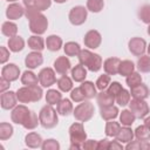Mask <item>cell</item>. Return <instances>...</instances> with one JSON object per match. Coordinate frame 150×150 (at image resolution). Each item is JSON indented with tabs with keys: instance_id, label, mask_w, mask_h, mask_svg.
<instances>
[{
	"instance_id": "cell-57",
	"label": "cell",
	"mask_w": 150,
	"mask_h": 150,
	"mask_svg": "<svg viewBox=\"0 0 150 150\" xmlns=\"http://www.w3.org/2000/svg\"><path fill=\"white\" fill-rule=\"evenodd\" d=\"M109 143H110V141H108L105 138L97 141V150H109Z\"/></svg>"
},
{
	"instance_id": "cell-17",
	"label": "cell",
	"mask_w": 150,
	"mask_h": 150,
	"mask_svg": "<svg viewBox=\"0 0 150 150\" xmlns=\"http://www.w3.org/2000/svg\"><path fill=\"white\" fill-rule=\"evenodd\" d=\"M120 63L121 60L118 57L111 56L104 60L103 62V70L105 74L108 75H117L118 74V69H120Z\"/></svg>"
},
{
	"instance_id": "cell-38",
	"label": "cell",
	"mask_w": 150,
	"mask_h": 150,
	"mask_svg": "<svg viewBox=\"0 0 150 150\" xmlns=\"http://www.w3.org/2000/svg\"><path fill=\"white\" fill-rule=\"evenodd\" d=\"M14 129L11 123L2 122L0 123V141H7L13 136Z\"/></svg>"
},
{
	"instance_id": "cell-47",
	"label": "cell",
	"mask_w": 150,
	"mask_h": 150,
	"mask_svg": "<svg viewBox=\"0 0 150 150\" xmlns=\"http://www.w3.org/2000/svg\"><path fill=\"white\" fill-rule=\"evenodd\" d=\"M60 148H61L60 143L56 139H54V138L45 139L42 145H41L42 150H60Z\"/></svg>"
},
{
	"instance_id": "cell-12",
	"label": "cell",
	"mask_w": 150,
	"mask_h": 150,
	"mask_svg": "<svg viewBox=\"0 0 150 150\" xmlns=\"http://www.w3.org/2000/svg\"><path fill=\"white\" fill-rule=\"evenodd\" d=\"M16 103H18L16 93H14L12 90H6V91L1 93V95H0V104H1L2 109H5V110L13 109L14 107L18 105Z\"/></svg>"
},
{
	"instance_id": "cell-7",
	"label": "cell",
	"mask_w": 150,
	"mask_h": 150,
	"mask_svg": "<svg viewBox=\"0 0 150 150\" xmlns=\"http://www.w3.org/2000/svg\"><path fill=\"white\" fill-rule=\"evenodd\" d=\"M129 109L134 112L136 118H144L149 115L150 108L149 104L145 102V100H138V98H132L129 102Z\"/></svg>"
},
{
	"instance_id": "cell-63",
	"label": "cell",
	"mask_w": 150,
	"mask_h": 150,
	"mask_svg": "<svg viewBox=\"0 0 150 150\" xmlns=\"http://www.w3.org/2000/svg\"><path fill=\"white\" fill-rule=\"evenodd\" d=\"M146 33H148V34L150 35V23L148 25V29H146Z\"/></svg>"
},
{
	"instance_id": "cell-49",
	"label": "cell",
	"mask_w": 150,
	"mask_h": 150,
	"mask_svg": "<svg viewBox=\"0 0 150 150\" xmlns=\"http://www.w3.org/2000/svg\"><path fill=\"white\" fill-rule=\"evenodd\" d=\"M122 89H123V87H122V84L120 83V82H117V81H114V82H110V84H109V87L107 88V90L112 95V96H117L121 91H122Z\"/></svg>"
},
{
	"instance_id": "cell-45",
	"label": "cell",
	"mask_w": 150,
	"mask_h": 150,
	"mask_svg": "<svg viewBox=\"0 0 150 150\" xmlns=\"http://www.w3.org/2000/svg\"><path fill=\"white\" fill-rule=\"evenodd\" d=\"M138 18L142 22L149 25L150 23V5H143L138 11Z\"/></svg>"
},
{
	"instance_id": "cell-43",
	"label": "cell",
	"mask_w": 150,
	"mask_h": 150,
	"mask_svg": "<svg viewBox=\"0 0 150 150\" xmlns=\"http://www.w3.org/2000/svg\"><path fill=\"white\" fill-rule=\"evenodd\" d=\"M125 83L129 88H132L139 83H142V76L138 71H132L130 75H128L125 77Z\"/></svg>"
},
{
	"instance_id": "cell-60",
	"label": "cell",
	"mask_w": 150,
	"mask_h": 150,
	"mask_svg": "<svg viewBox=\"0 0 150 150\" xmlns=\"http://www.w3.org/2000/svg\"><path fill=\"white\" fill-rule=\"evenodd\" d=\"M144 124L148 127V129L150 130V115H148L146 117H144Z\"/></svg>"
},
{
	"instance_id": "cell-32",
	"label": "cell",
	"mask_w": 150,
	"mask_h": 150,
	"mask_svg": "<svg viewBox=\"0 0 150 150\" xmlns=\"http://www.w3.org/2000/svg\"><path fill=\"white\" fill-rule=\"evenodd\" d=\"M1 33L7 36V38H13L18 34V26L15 22L8 20V21H5L1 26Z\"/></svg>"
},
{
	"instance_id": "cell-26",
	"label": "cell",
	"mask_w": 150,
	"mask_h": 150,
	"mask_svg": "<svg viewBox=\"0 0 150 150\" xmlns=\"http://www.w3.org/2000/svg\"><path fill=\"white\" fill-rule=\"evenodd\" d=\"M63 46V41L59 35L52 34L49 36H47L46 39V47L48 50L50 52H57L61 49V47Z\"/></svg>"
},
{
	"instance_id": "cell-55",
	"label": "cell",
	"mask_w": 150,
	"mask_h": 150,
	"mask_svg": "<svg viewBox=\"0 0 150 150\" xmlns=\"http://www.w3.org/2000/svg\"><path fill=\"white\" fill-rule=\"evenodd\" d=\"M123 149H124L123 144L121 142H118L117 139L110 141V143H109V150H123Z\"/></svg>"
},
{
	"instance_id": "cell-29",
	"label": "cell",
	"mask_w": 150,
	"mask_h": 150,
	"mask_svg": "<svg viewBox=\"0 0 150 150\" xmlns=\"http://www.w3.org/2000/svg\"><path fill=\"white\" fill-rule=\"evenodd\" d=\"M20 80H21V83H22L23 86H27V87L38 84V82H39V77H38V75L34 74V73L32 71V69H27V70H25V71L22 73V75H21Z\"/></svg>"
},
{
	"instance_id": "cell-62",
	"label": "cell",
	"mask_w": 150,
	"mask_h": 150,
	"mask_svg": "<svg viewBox=\"0 0 150 150\" xmlns=\"http://www.w3.org/2000/svg\"><path fill=\"white\" fill-rule=\"evenodd\" d=\"M146 52H148V55H150V43H149L148 47H146Z\"/></svg>"
},
{
	"instance_id": "cell-42",
	"label": "cell",
	"mask_w": 150,
	"mask_h": 150,
	"mask_svg": "<svg viewBox=\"0 0 150 150\" xmlns=\"http://www.w3.org/2000/svg\"><path fill=\"white\" fill-rule=\"evenodd\" d=\"M130 98H131V94H130V91L123 88L122 91L115 97V101H116V103H117L118 105H121V107H125L127 104H129Z\"/></svg>"
},
{
	"instance_id": "cell-52",
	"label": "cell",
	"mask_w": 150,
	"mask_h": 150,
	"mask_svg": "<svg viewBox=\"0 0 150 150\" xmlns=\"http://www.w3.org/2000/svg\"><path fill=\"white\" fill-rule=\"evenodd\" d=\"M82 149H84V150H97V141L86 139L82 144Z\"/></svg>"
},
{
	"instance_id": "cell-56",
	"label": "cell",
	"mask_w": 150,
	"mask_h": 150,
	"mask_svg": "<svg viewBox=\"0 0 150 150\" xmlns=\"http://www.w3.org/2000/svg\"><path fill=\"white\" fill-rule=\"evenodd\" d=\"M9 86H11V81H8L7 79L1 76V79H0V93L6 91L9 88Z\"/></svg>"
},
{
	"instance_id": "cell-50",
	"label": "cell",
	"mask_w": 150,
	"mask_h": 150,
	"mask_svg": "<svg viewBox=\"0 0 150 150\" xmlns=\"http://www.w3.org/2000/svg\"><path fill=\"white\" fill-rule=\"evenodd\" d=\"M30 91H32V96H33V102H38L42 98V87L38 86V84H34V86H30Z\"/></svg>"
},
{
	"instance_id": "cell-64",
	"label": "cell",
	"mask_w": 150,
	"mask_h": 150,
	"mask_svg": "<svg viewBox=\"0 0 150 150\" xmlns=\"http://www.w3.org/2000/svg\"><path fill=\"white\" fill-rule=\"evenodd\" d=\"M6 1H8V2H16L18 0H6Z\"/></svg>"
},
{
	"instance_id": "cell-27",
	"label": "cell",
	"mask_w": 150,
	"mask_h": 150,
	"mask_svg": "<svg viewBox=\"0 0 150 150\" xmlns=\"http://www.w3.org/2000/svg\"><path fill=\"white\" fill-rule=\"evenodd\" d=\"M80 88H81V90H82V93H83V95L86 96L87 100L94 98L97 95L96 84H94L91 81H83V82H81Z\"/></svg>"
},
{
	"instance_id": "cell-53",
	"label": "cell",
	"mask_w": 150,
	"mask_h": 150,
	"mask_svg": "<svg viewBox=\"0 0 150 150\" xmlns=\"http://www.w3.org/2000/svg\"><path fill=\"white\" fill-rule=\"evenodd\" d=\"M8 59H9V49L1 46L0 47V63L5 64L8 61Z\"/></svg>"
},
{
	"instance_id": "cell-44",
	"label": "cell",
	"mask_w": 150,
	"mask_h": 150,
	"mask_svg": "<svg viewBox=\"0 0 150 150\" xmlns=\"http://www.w3.org/2000/svg\"><path fill=\"white\" fill-rule=\"evenodd\" d=\"M104 7L103 0H87V9L93 13H100Z\"/></svg>"
},
{
	"instance_id": "cell-15",
	"label": "cell",
	"mask_w": 150,
	"mask_h": 150,
	"mask_svg": "<svg viewBox=\"0 0 150 150\" xmlns=\"http://www.w3.org/2000/svg\"><path fill=\"white\" fill-rule=\"evenodd\" d=\"M23 15H25V8L18 2H11L6 8V16L11 21L18 20Z\"/></svg>"
},
{
	"instance_id": "cell-6",
	"label": "cell",
	"mask_w": 150,
	"mask_h": 150,
	"mask_svg": "<svg viewBox=\"0 0 150 150\" xmlns=\"http://www.w3.org/2000/svg\"><path fill=\"white\" fill-rule=\"evenodd\" d=\"M88 18V9L84 6H75L69 11L68 19L73 26H81Z\"/></svg>"
},
{
	"instance_id": "cell-9",
	"label": "cell",
	"mask_w": 150,
	"mask_h": 150,
	"mask_svg": "<svg viewBox=\"0 0 150 150\" xmlns=\"http://www.w3.org/2000/svg\"><path fill=\"white\" fill-rule=\"evenodd\" d=\"M30 111H32V110H29L25 104H19V105H16V107H14V108L12 109L11 120H12L13 123L22 125V124L26 122V120L28 118Z\"/></svg>"
},
{
	"instance_id": "cell-51",
	"label": "cell",
	"mask_w": 150,
	"mask_h": 150,
	"mask_svg": "<svg viewBox=\"0 0 150 150\" xmlns=\"http://www.w3.org/2000/svg\"><path fill=\"white\" fill-rule=\"evenodd\" d=\"M34 6L38 11L43 12V11H47L52 6V0H36Z\"/></svg>"
},
{
	"instance_id": "cell-24",
	"label": "cell",
	"mask_w": 150,
	"mask_h": 150,
	"mask_svg": "<svg viewBox=\"0 0 150 150\" xmlns=\"http://www.w3.org/2000/svg\"><path fill=\"white\" fill-rule=\"evenodd\" d=\"M70 75H71L73 81L83 82V81H86V77H87V68L84 66H82L81 63H79L70 69Z\"/></svg>"
},
{
	"instance_id": "cell-61",
	"label": "cell",
	"mask_w": 150,
	"mask_h": 150,
	"mask_svg": "<svg viewBox=\"0 0 150 150\" xmlns=\"http://www.w3.org/2000/svg\"><path fill=\"white\" fill-rule=\"evenodd\" d=\"M53 1H55L56 4H64L67 0H53Z\"/></svg>"
},
{
	"instance_id": "cell-30",
	"label": "cell",
	"mask_w": 150,
	"mask_h": 150,
	"mask_svg": "<svg viewBox=\"0 0 150 150\" xmlns=\"http://www.w3.org/2000/svg\"><path fill=\"white\" fill-rule=\"evenodd\" d=\"M56 83H57L59 90H61L62 93H68V91H70V90L74 88V87H73V86H74V84H73V79L69 77L67 74L61 75V77L57 79Z\"/></svg>"
},
{
	"instance_id": "cell-35",
	"label": "cell",
	"mask_w": 150,
	"mask_h": 150,
	"mask_svg": "<svg viewBox=\"0 0 150 150\" xmlns=\"http://www.w3.org/2000/svg\"><path fill=\"white\" fill-rule=\"evenodd\" d=\"M61 100H62L61 90H56V89H48L47 90V93H46V102H47V104L56 105Z\"/></svg>"
},
{
	"instance_id": "cell-3",
	"label": "cell",
	"mask_w": 150,
	"mask_h": 150,
	"mask_svg": "<svg viewBox=\"0 0 150 150\" xmlns=\"http://www.w3.org/2000/svg\"><path fill=\"white\" fill-rule=\"evenodd\" d=\"M94 112H95V107H94V104H93L90 101L84 100V101L80 102V103L74 108L73 115H74V117H75L76 121H80V122H88L89 120L93 118Z\"/></svg>"
},
{
	"instance_id": "cell-25",
	"label": "cell",
	"mask_w": 150,
	"mask_h": 150,
	"mask_svg": "<svg viewBox=\"0 0 150 150\" xmlns=\"http://www.w3.org/2000/svg\"><path fill=\"white\" fill-rule=\"evenodd\" d=\"M96 101L101 107H107V105H111L115 103V96H112L107 89L105 90H101L100 93H97L96 95Z\"/></svg>"
},
{
	"instance_id": "cell-10",
	"label": "cell",
	"mask_w": 150,
	"mask_h": 150,
	"mask_svg": "<svg viewBox=\"0 0 150 150\" xmlns=\"http://www.w3.org/2000/svg\"><path fill=\"white\" fill-rule=\"evenodd\" d=\"M146 42L144 39L142 38H138V36H135V38H131L128 42V48H129V52L135 55V56H142L145 54L146 52Z\"/></svg>"
},
{
	"instance_id": "cell-46",
	"label": "cell",
	"mask_w": 150,
	"mask_h": 150,
	"mask_svg": "<svg viewBox=\"0 0 150 150\" xmlns=\"http://www.w3.org/2000/svg\"><path fill=\"white\" fill-rule=\"evenodd\" d=\"M95 84H96V88L98 90H105L110 84V75L103 74V75L98 76V79L96 80Z\"/></svg>"
},
{
	"instance_id": "cell-1",
	"label": "cell",
	"mask_w": 150,
	"mask_h": 150,
	"mask_svg": "<svg viewBox=\"0 0 150 150\" xmlns=\"http://www.w3.org/2000/svg\"><path fill=\"white\" fill-rule=\"evenodd\" d=\"M77 59H79V62L82 66H84L88 70H90L93 73L98 71L103 67L102 57L98 54L93 53L88 48L87 49H81L80 54L77 55Z\"/></svg>"
},
{
	"instance_id": "cell-40",
	"label": "cell",
	"mask_w": 150,
	"mask_h": 150,
	"mask_svg": "<svg viewBox=\"0 0 150 150\" xmlns=\"http://www.w3.org/2000/svg\"><path fill=\"white\" fill-rule=\"evenodd\" d=\"M137 69L141 73H150V55H142L137 60Z\"/></svg>"
},
{
	"instance_id": "cell-48",
	"label": "cell",
	"mask_w": 150,
	"mask_h": 150,
	"mask_svg": "<svg viewBox=\"0 0 150 150\" xmlns=\"http://www.w3.org/2000/svg\"><path fill=\"white\" fill-rule=\"evenodd\" d=\"M70 100H71L73 102L80 103V102H82V101H84V100H87V98H86V96L83 95L81 88H80V87H76V88H73V89L70 90Z\"/></svg>"
},
{
	"instance_id": "cell-8",
	"label": "cell",
	"mask_w": 150,
	"mask_h": 150,
	"mask_svg": "<svg viewBox=\"0 0 150 150\" xmlns=\"http://www.w3.org/2000/svg\"><path fill=\"white\" fill-rule=\"evenodd\" d=\"M55 73H56L55 69L50 67H46L40 70V73L38 74V77H39V83L41 84L42 88H49L56 83L57 80H56Z\"/></svg>"
},
{
	"instance_id": "cell-18",
	"label": "cell",
	"mask_w": 150,
	"mask_h": 150,
	"mask_svg": "<svg viewBox=\"0 0 150 150\" xmlns=\"http://www.w3.org/2000/svg\"><path fill=\"white\" fill-rule=\"evenodd\" d=\"M130 94L132 98H138V100H146L150 95V90L146 84L139 83L132 88H130Z\"/></svg>"
},
{
	"instance_id": "cell-58",
	"label": "cell",
	"mask_w": 150,
	"mask_h": 150,
	"mask_svg": "<svg viewBox=\"0 0 150 150\" xmlns=\"http://www.w3.org/2000/svg\"><path fill=\"white\" fill-rule=\"evenodd\" d=\"M141 149H142V150H150V142H149V141H145V142H142V145H141Z\"/></svg>"
},
{
	"instance_id": "cell-59",
	"label": "cell",
	"mask_w": 150,
	"mask_h": 150,
	"mask_svg": "<svg viewBox=\"0 0 150 150\" xmlns=\"http://www.w3.org/2000/svg\"><path fill=\"white\" fill-rule=\"evenodd\" d=\"M36 2V0H23V5L26 7H30V6H34Z\"/></svg>"
},
{
	"instance_id": "cell-34",
	"label": "cell",
	"mask_w": 150,
	"mask_h": 150,
	"mask_svg": "<svg viewBox=\"0 0 150 150\" xmlns=\"http://www.w3.org/2000/svg\"><path fill=\"white\" fill-rule=\"evenodd\" d=\"M63 52L67 56H77L81 52V47L75 41H68L63 45Z\"/></svg>"
},
{
	"instance_id": "cell-41",
	"label": "cell",
	"mask_w": 150,
	"mask_h": 150,
	"mask_svg": "<svg viewBox=\"0 0 150 150\" xmlns=\"http://www.w3.org/2000/svg\"><path fill=\"white\" fill-rule=\"evenodd\" d=\"M39 124H40L39 116H38L34 111H30V114H29L28 118H27V120H26V122L22 124V127H23L25 129H27V130H33V129H35Z\"/></svg>"
},
{
	"instance_id": "cell-2",
	"label": "cell",
	"mask_w": 150,
	"mask_h": 150,
	"mask_svg": "<svg viewBox=\"0 0 150 150\" xmlns=\"http://www.w3.org/2000/svg\"><path fill=\"white\" fill-rule=\"evenodd\" d=\"M39 120H40V125L45 129H52L57 125L59 123V114L56 109L53 108L50 104H46L45 107L41 108L39 112Z\"/></svg>"
},
{
	"instance_id": "cell-4",
	"label": "cell",
	"mask_w": 150,
	"mask_h": 150,
	"mask_svg": "<svg viewBox=\"0 0 150 150\" xmlns=\"http://www.w3.org/2000/svg\"><path fill=\"white\" fill-rule=\"evenodd\" d=\"M29 22V30L35 35H42L46 33L48 28V19L42 12H38L32 18L28 19Z\"/></svg>"
},
{
	"instance_id": "cell-11",
	"label": "cell",
	"mask_w": 150,
	"mask_h": 150,
	"mask_svg": "<svg viewBox=\"0 0 150 150\" xmlns=\"http://www.w3.org/2000/svg\"><path fill=\"white\" fill-rule=\"evenodd\" d=\"M83 42H84V46L88 48V49H96L101 46V42H102V35L98 30L96 29H90L88 30L86 34H84V38H83Z\"/></svg>"
},
{
	"instance_id": "cell-5",
	"label": "cell",
	"mask_w": 150,
	"mask_h": 150,
	"mask_svg": "<svg viewBox=\"0 0 150 150\" xmlns=\"http://www.w3.org/2000/svg\"><path fill=\"white\" fill-rule=\"evenodd\" d=\"M68 132H69V139H70V143L73 144H79L82 146L83 142L87 139V132L84 130V127H83V122H75L73 123L69 129H68Z\"/></svg>"
},
{
	"instance_id": "cell-22",
	"label": "cell",
	"mask_w": 150,
	"mask_h": 150,
	"mask_svg": "<svg viewBox=\"0 0 150 150\" xmlns=\"http://www.w3.org/2000/svg\"><path fill=\"white\" fill-rule=\"evenodd\" d=\"M27 45L28 47L32 49V50H36V52H42L45 48H46V40H43L41 38V35H32L28 38V41H27Z\"/></svg>"
},
{
	"instance_id": "cell-20",
	"label": "cell",
	"mask_w": 150,
	"mask_h": 150,
	"mask_svg": "<svg viewBox=\"0 0 150 150\" xmlns=\"http://www.w3.org/2000/svg\"><path fill=\"white\" fill-rule=\"evenodd\" d=\"M135 137V134H134V130L130 128V127H125V125H122L118 134L116 135V139L118 142H121L122 144H127L129 142H131Z\"/></svg>"
},
{
	"instance_id": "cell-13",
	"label": "cell",
	"mask_w": 150,
	"mask_h": 150,
	"mask_svg": "<svg viewBox=\"0 0 150 150\" xmlns=\"http://www.w3.org/2000/svg\"><path fill=\"white\" fill-rule=\"evenodd\" d=\"M43 63V56L41 54V52H36V50H33L30 53H28L25 57V66L28 68V69H35L38 68L39 66H41Z\"/></svg>"
},
{
	"instance_id": "cell-14",
	"label": "cell",
	"mask_w": 150,
	"mask_h": 150,
	"mask_svg": "<svg viewBox=\"0 0 150 150\" xmlns=\"http://www.w3.org/2000/svg\"><path fill=\"white\" fill-rule=\"evenodd\" d=\"M1 76L11 82L16 81L20 76V68L15 63H7L1 69Z\"/></svg>"
},
{
	"instance_id": "cell-16",
	"label": "cell",
	"mask_w": 150,
	"mask_h": 150,
	"mask_svg": "<svg viewBox=\"0 0 150 150\" xmlns=\"http://www.w3.org/2000/svg\"><path fill=\"white\" fill-rule=\"evenodd\" d=\"M54 69L57 74L60 75H64L67 74L70 69H71V63L70 60L68 59V56H59L55 61H54Z\"/></svg>"
},
{
	"instance_id": "cell-37",
	"label": "cell",
	"mask_w": 150,
	"mask_h": 150,
	"mask_svg": "<svg viewBox=\"0 0 150 150\" xmlns=\"http://www.w3.org/2000/svg\"><path fill=\"white\" fill-rule=\"evenodd\" d=\"M132 71H135V63L130 60H123L120 63V69H118V74L122 76H128L130 75Z\"/></svg>"
},
{
	"instance_id": "cell-23",
	"label": "cell",
	"mask_w": 150,
	"mask_h": 150,
	"mask_svg": "<svg viewBox=\"0 0 150 150\" xmlns=\"http://www.w3.org/2000/svg\"><path fill=\"white\" fill-rule=\"evenodd\" d=\"M56 111L61 116H68L74 111V107L71 103V100L69 98H62L56 104Z\"/></svg>"
},
{
	"instance_id": "cell-19",
	"label": "cell",
	"mask_w": 150,
	"mask_h": 150,
	"mask_svg": "<svg viewBox=\"0 0 150 150\" xmlns=\"http://www.w3.org/2000/svg\"><path fill=\"white\" fill-rule=\"evenodd\" d=\"M42 143H43V139H42L41 135L38 134V132L32 131V132H28V134L25 136V144H26L28 148H30V149L41 148Z\"/></svg>"
},
{
	"instance_id": "cell-33",
	"label": "cell",
	"mask_w": 150,
	"mask_h": 150,
	"mask_svg": "<svg viewBox=\"0 0 150 150\" xmlns=\"http://www.w3.org/2000/svg\"><path fill=\"white\" fill-rule=\"evenodd\" d=\"M135 120H136V116L134 115V112L130 109H124L120 114V123H121V125L131 127L134 124Z\"/></svg>"
},
{
	"instance_id": "cell-36",
	"label": "cell",
	"mask_w": 150,
	"mask_h": 150,
	"mask_svg": "<svg viewBox=\"0 0 150 150\" xmlns=\"http://www.w3.org/2000/svg\"><path fill=\"white\" fill-rule=\"evenodd\" d=\"M121 127L122 125H121L120 122H115L114 120L107 121L105 128H104V132H105L107 137H116V135L118 134Z\"/></svg>"
},
{
	"instance_id": "cell-28",
	"label": "cell",
	"mask_w": 150,
	"mask_h": 150,
	"mask_svg": "<svg viewBox=\"0 0 150 150\" xmlns=\"http://www.w3.org/2000/svg\"><path fill=\"white\" fill-rule=\"evenodd\" d=\"M8 49L13 53H19L25 48V40L20 35H15L13 38L8 39Z\"/></svg>"
},
{
	"instance_id": "cell-21",
	"label": "cell",
	"mask_w": 150,
	"mask_h": 150,
	"mask_svg": "<svg viewBox=\"0 0 150 150\" xmlns=\"http://www.w3.org/2000/svg\"><path fill=\"white\" fill-rule=\"evenodd\" d=\"M100 115L104 121H110V120H115L117 116H120V110L114 104L107 105V107H101Z\"/></svg>"
},
{
	"instance_id": "cell-54",
	"label": "cell",
	"mask_w": 150,
	"mask_h": 150,
	"mask_svg": "<svg viewBox=\"0 0 150 150\" xmlns=\"http://www.w3.org/2000/svg\"><path fill=\"white\" fill-rule=\"evenodd\" d=\"M141 145H142V142L141 141H131V142H129V143H127L125 144V149L127 150H141Z\"/></svg>"
},
{
	"instance_id": "cell-39",
	"label": "cell",
	"mask_w": 150,
	"mask_h": 150,
	"mask_svg": "<svg viewBox=\"0 0 150 150\" xmlns=\"http://www.w3.org/2000/svg\"><path fill=\"white\" fill-rule=\"evenodd\" d=\"M134 134H135L136 139H138V141H141V142L150 141V130L148 129V127H146L145 124L138 125V127L135 129Z\"/></svg>"
},
{
	"instance_id": "cell-31",
	"label": "cell",
	"mask_w": 150,
	"mask_h": 150,
	"mask_svg": "<svg viewBox=\"0 0 150 150\" xmlns=\"http://www.w3.org/2000/svg\"><path fill=\"white\" fill-rule=\"evenodd\" d=\"M16 97H18V101L20 103L33 102V96H32L30 88L27 87V86H23V87H21V88H19L16 90Z\"/></svg>"
}]
</instances>
